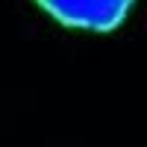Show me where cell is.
<instances>
[{
	"mask_svg": "<svg viewBox=\"0 0 147 147\" xmlns=\"http://www.w3.org/2000/svg\"><path fill=\"white\" fill-rule=\"evenodd\" d=\"M53 18L80 30H115L132 0H38Z\"/></svg>",
	"mask_w": 147,
	"mask_h": 147,
	"instance_id": "6da1fadb",
	"label": "cell"
}]
</instances>
